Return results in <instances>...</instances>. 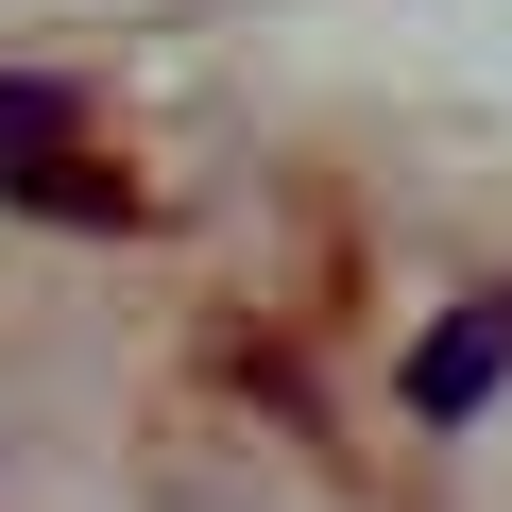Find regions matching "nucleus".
I'll return each mask as SVG.
<instances>
[{
  "mask_svg": "<svg viewBox=\"0 0 512 512\" xmlns=\"http://www.w3.org/2000/svg\"><path fill=\"white\" fill-rule=\"evenodd\" d=\"M495 376H512V291H478V308H444V325L410 342V376H393V410H410V427H478V410H495Z\"/></svg>",
  "mask_w": 512,
  "mask_h": 512,
  "instance_id": "obj_1",
  "label": "nucleus"
},
{
  "mask_svg": "<svg viewBox=\"0 0 512 512\" xmlns=\"http://www.w3.org/2000/svg\"><path fill=\"white\" fill-rule=\"evenodd\" d=\"M0 205H35V222H103V239L137 222V188H120V171H86V154H18V171H0Z\"/></svg>",
  "mask_w": 512,
  "mask_h": 512,
  "instance_id": "obj_2",
  "label": "nucleus"
},
{
  "mask_svg": "<svg viewBox=\"0 0 512 512\" xmlns=\"http://www.w3.org/2000/svg\"><path fill=\"white\" fill-rule=\"evenodd\" d=\"M69 120H86V103H69L52 69H0V171H18V154H52Z\"/></svg>",
  "mask_w": 512,
  "mask_h": 512,
  "instance_id": "obj_3",
  "label": "nucleus"
}]
</instances>
